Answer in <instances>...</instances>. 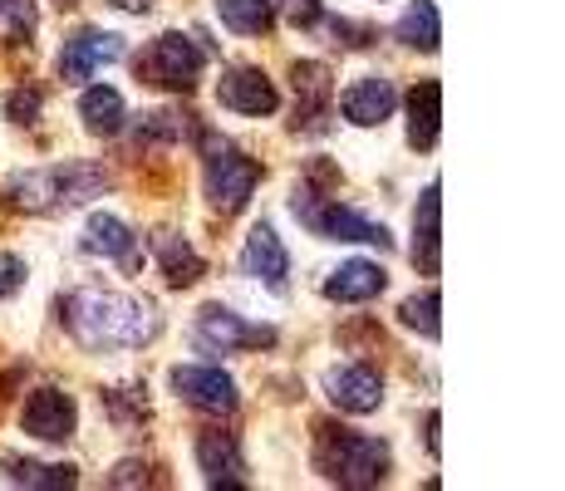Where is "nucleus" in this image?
I'll use <instances>...</instances> for the list:
<instances>
[{"label":"nucleus","instance_id":"obj_25","mask_svg":"<svg viewBox=\"0 0 565 491\" xmlns=\"http://www.w3.org/2000/svg\"><path fill=\"white\" fill-rule=\"evenodd\" d=\"M35 35V0H0V40L25 45Z\"/></svg>","mask_w":565,"mask_h":491},{"label":"nucleus","instance_id":"obj_19","mask_svg":"<svg viewBox=\"0 0 565 491\" xmlns=\"http://www.w3.org/2000/svg\"><path fill=\"white\" fill-rule=\"evenodd\" d=\"M153 250H158V266L162 276H168V286H192V280H202V256L182 242L178 232H158L153 236Z\"/></svg>","mask_w":565,"mask_h":491},{"label":"nucleus","instance_id":"obj_7","mask_svg":"<svg viewBox=\"0 0 565 491\" xmlns=\"http://www.w3.org/2000/svg\"><path fill=\"white\" fill-rule=\"evenodd\" d=\"M74 423H79L74 398L70 393H60V388H35L25 398V413H20V428H25L30 438H40V442H70Z\"/></svg>","mask_w":565,"mask_h":491},{"label":"nucleus","instance_id":"obj_13","mask_svg":"<svg viewBox=\"0 0 565 491\" xmlns=\"http://www.w3.org/2000/svg\"><path fill=\"white\" fill-rule=\"evenodd\" d=\"M246 276L266 280L270 290H286V276H290V256L286 246H280V236L270 232V226H256L252 236H246Z\"/></svg>","mask_w":565,"mask_h":491},{"label":"nucleus","instance_id":"obj_24","mask_svg":"<svg viewBox=\"0 0 565 491\" xmlns=\"http://www.w3.org/2000/svg\"><path fill=\"white\" fill-rule=\"evenodd\" d=\"M6 477L20 487H74V467H40L20 457H6Z\"/></svg>","mask_w":565,"mask_h":491},{"label":"nucleus","instance_id":"obj_29","mask_svg":"<svg viewBox=\"0 0 565 491\" xmlns=\"http://www.w3.org/2000/svg\"><path fill=\"white\" fill-rule=\"evenodd\" d=\"M286 15L296 20V25H315V20H320V0H286Z\"/></svg>","mask_w":565,"mask_h":491},{"label":"nucleus","instance_id":"obj_14","mask_svg":"<svg viewBox=\"0 0 565 491\" xmlns=\"http://www.w3.org/2000/svg\"><path fill=\"white\" fill-rule=\"evenodd\" d=\"M198 462H202V472L212 487H242V472H246L242 447H236V438H226L222 428L198 438Z\"/></svg>","mask_w":565,"mask_h":491},{"label":"nucleus","instance_id":"obj_15","mask_svg":"<svg viewBox=\"0 0 565 491\" xmlns=\"http://www.w3.org/2000/svg\"><path fill=\"white\" fill-rule=\"evenodd\" d=\"M84 250L118 260V266H128V270L138 266V242H134V232H128L118 216H104V212L89 216V226H84Z\"/></svg>","mask_w":565,"mask_h":491},{"label":"nucleus","instance_id":"obj_22","mask_svg":"<svg viewBox=\"0 0 565 491\" xmlns=\"http://www.w3.org/2000/svg\"><path fill=\"white\" fill-rule=\"evenodd\" d=\"M222 25H232L236 35H266L276 25V6L270 0H212Z\"/></svg>","mask_w":565,"mask_h":491},{"label":"nucleus","instance_id":"obj_12","mask_svg":"<svg viewBox=\"0 0 565 491\" xmlns=\"http://www.w3.org/2000/svg\"><path fill=\"white\" fill-rule=\"evenodd\" d=\"M340 104H344V118H350V124L374 128V124H384V118L394 114L398 94H394V84H388L384 74H369V79H360V84H350V89H344Z\"/></svg>","mask_w":565,"mask_h":491},{"label":"nucleus","instance_id":"obj_5","mask_svg":"<svg viewBox=\"0 0 565 491\" xmlns=\"http://www.w3.org/2000/svg\"><path fill=\"white\" fill-rule=\"evenodd\" d=\"M260 182V168L252 158H242V152L232 148H212V158H206V196H212L222 212H242L246 202H252Z\"/></svg>","mask_w":565,"mask_h":491},{"label":"nucleus","instance_id":"obj_27","mask_svg":"<svg viewBox=\"0 0 565 491\" xmlns=\"http://www.w3.org/2000/svg\"><path fill=\"white\" fill-rule=\"evenodd\" d=\"M6 114L15 118V124H35L40 118V89H20L6 98Z\"/></svg>","mask_w":565,"mask_h":491},{"label":"nucleus","instance_id":"obj_4","mask_svg":"<svg viewBox=\"0 0 565 491\" xmlns=\"http://www.w3.org/2000/svg\"><path fill=\"white\" fill-rule=\"evenodd\" d=\"M206 64V50H198L188 35H158L153 50L138 60V74L162 89H192Z\"/></svg>","mask_w":565,"mask_h":491},{"label":"nucleus","instance_id":"obj_3","mask_svg":"<svg viewBox=\"0 0 565 491\" xmlns=\"http://www.w3.org/2000/svg\"><path fill=\"white\" fill-rule=\"evenodd\" d=\"M290 212H296L315 236H324V242H369V246L388 250V232H384V226L369 222V216H360V212H350V206L330 202V196L310 192V188H300L296 196H290Z\"/></svg>","mask_w":565,"mask_h":491},{"label":"nucleus","instance_id":"obj_18","mask_svg":"<svg viewBox=\"0 0 565 491\" xmlns=\"http://www.w3.org/2000/svg\"><path fill=\"white\" fill-rule=\"evenodd\" d=\"M438 118H443V84L423 79L408 94V143L413 148H433L438 143Z\"/></svg>","mask_w":565,"mask_h":491},{"label":"nucleus","instance_id":"obj_21","mask_svg":"<svg viewBox=\"0 0 565 491\" xmlns=\"http://www.w3.org/2000/svg\"><path fill=\"white\" fill-rule=\"evenodd\" d=\"M79 118H84V128L89 134H99V138H108V134H118L124 128V94L118 89H89L79 98Z\"/></svg>","mask_w":565,"mask_h":491},{"label":"nucleus","instance_id":"obj_6","mask_svg":"<svg viewBox=\"0 0 565 491\" xmlns=\"http://www.w3.org/2000/svg\"><path fill=\"white\" fill-rule=\"evenodd\" d=\"M198 344L206 354H236V349H260V344H276V330L266 324H246L242 314L222 310V305H206L198 314Z\"/></svg>","mask_w":565,"mask_h":491},{"label":"nucleus","instance_id":"obj_30","mask_svg":"<svg viewBox=\"0 0 565 491\" xmlns=\"http://www.w3.org/2000/svg\"><path fill=\"white\" fill-rule=\"evenodd\" d=\"M108 6L128 10V15H148V10H153V0H108Z\"/></svg>","mask_w":565,"mask_h":491},{"label":"nucleus","instance_id":"obj_28","mask_svg":"<svg viewBox=\"0 0 565 491\" xmlns=\"http://www.w3.org/2000/svg\"><path fill=\"white\" fill-rule=\"evenodd\" d=\"M20 280H25V266H20L15 256H0V300H6L10 290H20Z\"/></svg>","mask_w":565,"mask_h":491},{"label":"nucleus","instance_id":"obj_17","mask_svg":"<svg viewBox=\"0 0 565 491\" xmlns=\"http://www.w3.org/2000/svg\"><path fill=\"white\" fill-rule=\"evenodd\" d=\"M413 260H418L423 276H438V246H443V226H438V182H428L418 196V216H413Z\"/></svg>","mask_w":565,"mask_h":491},{"label":"nucleus","instance_id":"obj_2","mask_svg":"<svg viewBox=\"0 0 565 491\" xmlns=\"http://www.w3.org/2000/svg\"><path fill=\"white\" fill-rule=\"evenodd\" d=\"M315 462L330 482L340 487H374L388 472V447L369 433L350 428H320V447H315Z\"/></svg>","mask_w":565,"mask_h":491},{"label":"nucleus","instance_id":"obj_11","mask_svg":"<svg viewBox=\"0 0 565 491\" xmlns=\"http://www.w3.org/2000/svg\"><path fill=\"white\" fill-rule=\"evenodd\" d=\"M324 384H330V398L340 403L344 413H374L379 403H384V378H379L374 369H364V364L334 369Z\"/></svg>","mask_w":565,"mask_h":491},{"label":"nucleus","instance_id":"obj_8","mask_svg":"<svg viewBox=\"0 0 565 491\" xmlns=\"http://www.w3.org/2000/svg\"><path fill=\"white\" fill-rule=\"evenodd\" d=\"M172 388H178V398H188L192 408H202V413H232L236 408V384H232V374H222V369L182 364V369H172Z\"/></svg>","mask_w":565,"mask_h":491},{"label":"nucleus","instance_id":"obj_9","mask_svg":"<svg viewBox=\"0 0 565 491\" xmlns=\"http://www.w3.org/2000/svg\"><path fill=\"white\" fill-rule=\"evenodd\" d=\"M114 60H124V40L108 35V30H79L74 40H64L60 79L84 84V79H94V70H99V64H114Z\"/></svg>","mask_w":565,"mask_h":491},{"label":"nucleus","instance_id":"obj_26","mask_svg":"<svg viewBox=\"0 0 565 491\" xmlns=\"http://www.w3.org/2000/svg\"><path fill=\"white\" fill-rule=\"evenodd\" d=\"M404 324L418 334H428V340H438V290H423L413 295V300H404Z\"/></svg>","mask_w":565,"mask_h":491},{"label":"nucleus","instance_id":"obj_23","mask_svg":"<svg viewBox=\"0 0 565 491\" xmlns=\"http://www.w3.org/2000/svg\"><path fill=\"white\" fill-rule=\"evenodd\" d=\"M398 40L413 50H438V40H443V30H438V6L433 0H413L408 6V15L398 20Z\"/></svg>","mask_w":565,"mask_h":491},{"label":"nucleus","instance_id":"obj_20","mask_svg":"<svg viewBox=\"0 0 565 491\" xmlns=\"http://www.w3.org/2000/svg\"><path fill=\"white\" fill-rule=\"evenodd\" d=\"M296 94H300V114L306 118H296V128H324L320 118H324V108H330V70L324 64H296Z\"/></svg>","mask_w":565,"mask_h":491},{"label":"nucleus","instance_id":"obj_31","mask_svg":"<svg viewBox=\"0 0 565 491\" xmlns=\"http://www.w3.org/2000/svg\"><path fill=\"white\" fill-rule=\"evenodd\" d=\"M428 452H438V413H428Z\"/></svg>","mask_w":565,"mask_h":491},{"label":"nucleus","instance_id":"obj_32","mask_svg":"<svg viewBox=\"0 0 565 491\" xmlns=\"http://www.w3.org/2000/svg\"><path fill=\"white\" fill-rule=\"evenodd\" d=\"M60 6H79V0H60Z\"/></svg>","mask_w":565,"mask_h":491},{"label":"nucleus","instance_id":"obj_10","mask_svg":"<svg viewBox=\"0 0 565 491\" xmlns=\"http://www.w3.org/2000/svg\"><path fill=\"white\" fill-rule=\"evenodd\" d=\"M216 98H222V108L246 114V118H266V114H276L280 108L276 84H270L260 70H232L222 84H216Z\"/></svg>","mask_w":565,"mask_h":491},{"label":"nucleus","instance_id":"obj_1","mask_svg":"<svg viewBox=\"0 0 565 491\" xmlns=\"http://www.w3.org/2000/svg\"><path fill=\"white\" fill-rule=\"evenodd\" d=\"M64 324L89 349H134L158 334V310L148 300H134V295L79 290L64 300Z\"/></svg>","mask_w":565,"mask_h":491},{"label":"nucleus","instance_id":"obj_16","mask_svg":"<svg viewBox=\"0 0 565 491\" xmlns=\"http://www.w3.org/2000/svg\"><path fill=\"white\" fill-rule=\"evenodd\" d=\"M388 276L374 266V260H350V266H340L330 280H324V295L340 305H360V300H374V295H384Z\"/></svg>","mask_w":565,"mask_h":491}]
</instances>
